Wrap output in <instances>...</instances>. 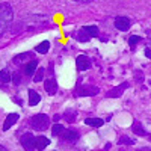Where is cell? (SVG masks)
Wrapping results in <instances>:
<instances>
[{
    "mask_svg": "<svg viewBox=\"0 0 151 151\" xmlns=\"http://www.w3.org/2000/svg\"><path fill=\"white\" fill-rule=\"evenodd\" d=\"M12 18H14V12L9 3H0V36H3L6 30L9 29Z\"/></svg>",
    "mask_w": 151,
    "mask_h": 151,
    "instance_id": "6da1fadb",
    "label": "cell"
},
{
    "mask_svg": "<svg viewBox=\"0 0 151 151\" xmlns=\"http://www.w3.org/2000/svg\"><path fill=\"white\" fill-rule=\"evenodd\" d=\"M48 124H50V119L44 113H38V115L30 118V127L38 132H44L45 129H48Z\"/></svg>",
    "mask_w": 151,
    "mask_h": 151,
    "instance_id": "7a4b0ae2",
    "label": "cell"
},
{
    "mask_svg": "<svg viewBox=\"0 0 151 151\" xmlns=\"http://www.w3.org/2000/svg\"><path fill=\"white\" fill-rule=\"evenodd\" d=\"M23 148L26 150V151H35V136L32 133H24L21 136V139H20Z\"/></svg>",
    "mask_w": 151,
    "mask_h": 151,
    "instance_id": "3957f363",
    "label": "cell"
},
{
    "mask_svg": "<svg viewBox=\"0 0 151 151\" xmlns=\"http://www.w3.org/2000/svg\"><path fill=\"white\" fill-rule=\"evenodd\" d=\"M130 24H132V21H130V18H127V17L119 15V17L115 18V27H116L118 30H121V32L129 30V29H130Z\"/></svg>",
    "mask_w": 151,
    "mask_h": 151,
    "instance_id": "277c9868",
    "label": "cell"
},
{
    "mask_svg": "<svg viewBox=\"0 0 151 151\" xmlns=\"http://www.w3.org/2000/svg\"><path fill=\"white\" fill-rule=\"evenodd\" d=\"M76 65H77V68L80 70V71H86V70H89L91 68V59L88 58V56H85V55H80V56H77V59H76Z\"/></svg>",
    "mask_w": 151,
    "mask_h": 151,
    "instance_id": "5b68a950",
    "label": "cell"
},
{
    "mask_svg": "<svg viewBox=\"0 0 151 151\" xmlns=\"http://www.w3.org/2000/svg\"><path fill=\"white\" fill-rule=\"evenodd\" d=\"M100 92V89L97 86H83L77 91V95L80 97H89V95H97Z\"/></svg>",
    "mask_w": 151,
    "mask_h": 151,
    "instance_id": "8992f818",
    "label": "cell"
},
{
    "mask_svg": "<svg viewBox=\"0 0 151 151\" xmlns=\"http://www.w3.org/2000/svg\"><path fill=\"white\" fill-rule=\"evenodd\" d=\"M44 86H45V91H47L48 95H55L56 91H58V83H56L55 79H47L44 82Z\"/></svg>",
    "mask_w": 151,
    "mask_h": 151,
    "instance_id": "52a82bcc",
    "label": "cell"
},
{
    "mask_svg": "<svg viewBox=\"0 0 151 151\" xmlns=\"http://www.w3.org/2000/svg\"><path fill=\"white\" fill-rule=\"evenodd\" d=\"M50 145V139L45 136H35V148L36 150H44Z\"/></svg>",
    "mask_w": 151,
    "mask_h": 151,
    "instance_id": "ba28073f",
    "label": "cell"
},
{
    "mask_svg": "<svg viewBox=\"0 0 151 151\" xmlns=\"http://www.w3.org/2000/svg\"><path fill=\"white\" fill-rule=\"evenodd\" d=\"M18 121V113H9V115L6 116V119H5V124H3V130L6 132V130H9L12 125H14L15 122Z\"/></svg>",
    "mask_w": 151,
    "mask_h": 151,
    "instance_id": "9c48e42d",
    "label": "cell"
},
{
    "mask_svg": "<svg viewBox=\"0 0 151 151\" xmlns=\"http://www.w3.org/2000/svg\"><path fill=\"white\" fill-rule=\"evenodd\" d=\"M64 137H65L68 142H76V141H79L80 134H79V132L76 130V129H68V130H65Z\"/></svg>",
    "mask_w": 151,
    "mask_h": 151,
    "instance_id": "30bf717a",
    "label": "cell"
},
{
    "mask_svg": "<svg viewBox=\"0 0 151 151\" xmlns=\"http://www.w3.org/2000/svg\"><path fill=\"white\" fill-rule=\"evenodd\" d=\"M36 67H38V60H36V59H32L30 62H27V64L24 65L23 73L26 74V76H33V73H35Z\"/></svg>",
    "mask_w": 151,
    "mask_h": 151,
    "instance_id": "8fae6325",
    "label": "cell"
},
{
    "mask_svg": "<svg viewBox=\"0 0 151 151\" xmlns=\"http://www.w3.org/2000/svg\"><path fill=\"white\" fill-rule=\"evenodd\" d=\"M30 59H32V53H30V52L21 53V55H18L17 58H14V64H15V65H20V64H24V65H26L27 62H30Z\"/></svg>",
    "mask_w": 151,
    "mask_h": 151,
    "instance_id": "7c38bea8",
    "label": "cell"
},
{
    "mask_svg": "<svg viewBox=\"0 0 151 151\" xmlns=\"http://www.w3.org/2000/svg\"><path fill=\"white\" fill-rule=\"evenodd\" d=\"M125 88H129V85L127 83H121L118 88H115V89H112L110 92H107V97H121L122 95V92L125 91Z\"/></svg>",
    "mask_w": 151,
    "mask_h": 151,
    "instance_id": "4fadbf2b",
    "label": "cell"
},
{
    "mask_svg": "<svg viewBox=\"0 0 151 151\" xmlns=\"http://www.w3.org/2000/svg\"><path fill=\"white\" fill-rule=\"evenodd\" d=\"M40 101H41V95L38 94L36 91L30 89V91H29V104H30V106H36Z\"/></svg>",
    "mask_w": 151,
    "mask_h": 151,
    "instance_id": "5bb4252c",
    "label": "cell"
},
{
    "mask_svg": "<svg viewBox=\"0 0 151 151\" xmlns=\"http://www.w3.org/2000/svg\"><path fill=\"white\" fill-rule=\"evenodd\" d=\"M11 80H12V76H11V73H9L8 68H5V70L0 71V85H6V83L11 82Z\"/></svg>",
    "mask_w": 151,
    "mask_h": 151,
    "instance_id": "9a60e30c",
    "label": "cell"
},
{
    "mask_svg": "<svg viewBox=\"0 0 151 151\" xmlns=\"http://www.w3.org/2000/svg\"><path fill=\"white\" fill-rule=\"evenodd\" d=\"M48 50H50V42H48V41H42L41 44H38V45L35 47V52L41 53V55H45Z\"/></svg>",
    "mask_w": 151,
    "mask_h": 151,
    "instance_id": "2e32d148",
    "label": "cell"
},
{
    "mask_svg": "<svg viewBox=\"0 0 151 151\" xmlns=\"http://www.w3.org/2000/svg\"><path fill=\"white\" fill-rule=\"evenodd\" d=\"M85 124L91 125V127H101V125L104 124V121L100 119V118H86L85 119Z\"/></svg>",
    "mask_w": 151,
    "mask_h": 151,
    "instance_id": "e0dca14e",
    "label": "cell"
},
{
    "mask_svg": "<svg viewBox=\"0 0 151 151\" xmlns=\"http://www.w3.org/2000/svg\"><path fill=\"white\" fill-rule=\"evenodd\" d=\"M76 38H77L79 41H82V42H86V41H89V40H91V36L83 30V27H82L77 33H76Z\"/></svg>",
    "mask_w": 151,
    "mask_h": 151,
    "instance_id": "ac0fdd59",
    "label": "cell"
},
{
    "mask_svg": "<svg viewBox=\"0 0 151 151\" xmlns=\"http://www.w3.org/2000/svg\"><path fill=\"white\" fill-rule=\"evenodd\" d=\"M83 30L89 35L91 38H95V36H98V27L97 26H85L83 27Z\"/></svg>",
    "mask_w": 151,
    "mask_h": 151,
    "instance_id": "d6986e66",
    "label": "cell"
},
{
    "mask_svg": "<svg viewBox=\"0 0 151 151\" xmlns=\"http://www.w3.org/2000/svg\"><path fill=\"white\" fill-rule=\"evenodd\" d=\"M52 133H53V136H60V134L65 133V127L62 124H55L53 129H52Z\"/></svg>",
    "mask_w": 151,
    "mask_h": 151,
    "instance_id": "ffe728a7",
    "label": "cell"
},
{
    "mask_svg": "<svg viewBox=\"0 0 151 151\" xmlns=\"http://www.w3.org/2000/svg\"><path fill=\"white\" fill-rule=\"evenodd\" d=\"M44 74H45V70L44 68H40V70H38L36 71V74H35V77H33V82H41L42 79H44Z\"/></svg>",
    "mask_w": 151,
    "mask_h": 151,
    "instance_id": "44dd1931",
    "label": "cell"
},
{
    "mask_svg": "<svg viewBox=\"0 0 151 151\" xmlns=\"http://www.w3.org/2000/svg\"><path fill=\"white\" fill-rule=\"evenodd\" d=\"M141 41V36H137V35H133V36H130V40H129V44H130V48L132 50H134V47H136V44Z\"/></svg>",
    "mask_w": 151,
    "mask_h": 151,
    "instance_id": "7402d4cb",
    "label": "cell"
},
{
    "mask_svg": "<svg viewBox=\"0 0 151 151\" xmlns=\"http://www.w3.org/2000/svg\"><path fill=\"white\" fill-rule=\"evenodd\" d=\"M21 76H23V71H17V73L12 74V82H14V85L21 83Z\"/></svg>",
    "mask_w": 151,
    "mask_h": 151,
    "instance_id": "603a6c76",
    "label": "cell"
},
{
    "mask_svg": "<svg viewBox=\"0 0 151 151\" xmlns=\"http://www.w3.org/2000/svg\"><path fill=\"white\" fill-rule=\"evenodd\" d=\"M133 132H134V133H141V134H145V132H144V129L141 127V124H139V125H137V122H136V124L133 125Z\"/></svg>",
    "mask_w": 151,
    "mask_h": 151,
    "instance_id": "cb8c5ba5",
    "label": "cell"
},
{
    "mask_svg": "<svg viewBox=\"0 0 151 151\" xmlns=\"http://www.w3.org/2000/svg\"><path fill=\"white\" fill-rule=\"evenodd\" d=\"M119 144H133V141L132 139H127V137H121V139H119Z\"/></svg>",
    "mask_w": 151,
    "mask_h": 151,
    "instance_id": "d4e9b609",
    "label": "cell"
},
{
    "mask_svg": "<svg viewBox=\"0 0 151 151\" xmlns=\"http://www.w3.org/2000/svg\"><path fill=\"white\" fill-rule=\"evenodd\" d=\"M73 2H76V3H82V5H86V3H91L92 0H73Z\"/></svg>",
    "mask_w": 151,
    "mask_h": 151,
    "instance_id": "484cf974",
    "label": "cell"
},
{
    "mask_svg": "<svg viewBox=\"0 0 151 151\" xmlns=\"http://www.w3.org/2000/svg\"><path fill=\"white\" fill-rule=\"evenodd\" d=\"M145 55H147V58H150L151 59V48L148 47V48H145Z\"/></svg>",
    "mask_w": 151,
    "mask_h": 151,
    "instance_id": "4316f807",
    "label": "cell"
},
{
    "mask_svg": "<svg viewBox=\"0 0 151 151\" xmlns=\"http://www.w3.org/2000/svg\"><path fill=\"white\" fill-rule=\"evenodd\" d=\"M0 151H8V150H6V148H5L3 145H0Z\"/></svg>",
    "mask_w": 151,
    "mask_h": 151,
    "instance_id": "83f0119b",
    "label": "cell"
}]
</instances>
